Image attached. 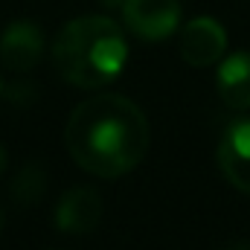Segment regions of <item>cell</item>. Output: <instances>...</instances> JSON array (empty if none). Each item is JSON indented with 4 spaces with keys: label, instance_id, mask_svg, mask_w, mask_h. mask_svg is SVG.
I'll return each mask as SVG.
<instances>
[{
    "label": "cell",
    "instance_id": "obj_1",
    "mask_svg": "<svg viewBox=\"0 0 250 250\" xmlns=\"http://www.w3.org/2000/svg\"><path fill=\"white\" fill-rule=\"evenodd\" d=\"M151 128L137 102L123 93H96L79 102L64 125V146L79 169L114 181L148 151Z\"/></svg>",
    "mask_w": 250,
    "mask_h": 250
},
{
    "label": "cell",
    "instance_id": "obj_2",
    "mask_svg": "<svg viewBox=\"0 0 250 250\" xmlns=\"http://www.w3.org/2000/svg\"><path fill=\"white\" fill-rule=\"evenodd\" d=\"M53 64L64 82L96 90L111 84L128 62V38L108 15H82L67 21L53 38Z\"/></svg>",
    "mask_w": 250,
    "mask_h": 250
},
{
    "label": "cell",
    "instance_id": "obj_3",
    "mask_svg": "<svg viewBox=\"0 0 250 250\" xmlns=\"http://www.w3.org/2000/svg\"><path fill=\"white\" fill-rule=\"evenodd\" d=\"M123 21L140 41H166L181 29V0H125Z\"/></svg>",
    "mask_w": 250,
    "mask_h": 250
},
{
    "label": "cell",
    "instance_id": "obj_4",
    "mask_svg": "<svg viewBox=\"0 0 250 250\" xmlns=\"http://www.w3.org/2000/svg\"><path fill=\"white\" fill-rule=\"evenodd\" d=\"M178 53L189 67H212L227 53V32L215 18H192L178 35Z\"/></svg>",
    "mask_w": 250,
    "mask_h": 250
},
{
    "label": "cell",
    "instance_id": "obj_5",
    "mask_svg": "<svg viewBox=\"0 0 250 250\" xmlns=\"http://www.w3.org/2000/svg\"><path fill=\"white\" fill-rule=\"evenodd\" d=\"M215 157L221 175L239 192L250 195V117H242L224 128Z\"/></svg>",
    "mask_w": 250,
    "mask_h": 250
},
{
    "label": "cell",
    "instance_id": "obj_6",
    "mask_svg": "<svg viewBox=\"0 0 250 250\" xmlns=\"http://www.w3.org/2000/svg\"><path fill=\"white\" fill-rule=\"evenodd\" d=\"M44 56V32L35 21H12L0 32V62L12 73H29Z\"/></svg>",
    "mask_w": 250,
    "mask_h": 250
},
{
    "label": "cell",
    "instance_id": "obj_7",
    "mask_svg": "<svg viewBox=\"0 0 250 250\" xmlns=\"http://www.w3.org/2000/svg\"><path fill=\"white\" fill-rule=\"evenodd\" d=\"M102 218V198L90 187H73L64 192L56 207V227L70 236L90 233Z\"/></svg>",
    "mask_w": 250,
    "mask_h": 250
},
{
    "label": "cell",
    "instance_id": "obj_8",
    "mask_svg": "<svg viewBox=\"0 0 250 250\" xmlns=\"http://www.w3.org/2000/svg\"><path fill=\"white\" fill-rule=\"evenodd\" d=\"M218 96L227 108L233 111H248L250 108V53L239 50L230 53L218 62V76H215Z\"/></svg>",
    "mask_w": 250,
    "mask_h": 250
},
{
    "label": "cell",
    "instance_id": "obj_9",
    "mask_svg": "<svg viewBox=\"0 0 250 250\" xmlns=\"http://www.w3.org/2000/svg\"><path fill=\"white\" fill-rule=\"evenodd\" d=\"M44 189H47V172H44V166L29 163V166H23L15 175V181H12V198L18 204H35L44 195Z\"/></svg>",
    "mask_w": 250,
    "mask_h": 250
},
{
    "label": "cell",
    "instance_id": "obj_10",
    "mask_svg": "<svg viewBox=\"0 0 250 250\" xmlns=\"http://www.w3.org/2000/svg\"><path fill=\"white\" fill-rule=\"evenodd\" d=\"M224 250H250V242H236V245H230V248Z\"/></svg>",
    "mask_w": 250,
    "mask_h": 250
},
{
    "label": "cell",
    "instance_id": "obj_11",
    "mask_svg": "<svg viewBox=\"0 0 250 250\" xmlns=\"http://www.w3.org/2000/svg\"><path fill=\"white\" fill-rule=\"evenodd\" d=\"M6 163H9V160H6V151H3V146H0V175L6 172Z\"/></svg>",
    "mask_w": 250,
    "mask_h": 250
},
{
    "label": "cell",
    "instance_id": "obj_12",
    "mask_svg": "<svg viewBox=\"0 0 250 250\" xmlns=\"http://www.w3.org/2000/svg\"><path fill=\"white\" fill-rule=\"evenodd\" d=\"M0 230H3V207H0Z\"/></svg>",
    "mask_w": 250,
    "mask_h": 250
},
{
    "label": "cell",
    "instance_id": "obj_13",
    "mask_svg": "<svg viewBox=\"0 0 250 250\" xmlns=\"http://www.w3.org/2000/svg\"><path fill=\"white\" fill-rule=\"evenodd\" d=\"M0 87H3V84H0Z\"/></svg>",
    "mask_w": 250,
    "mask_h": 250
}]
</instances>
